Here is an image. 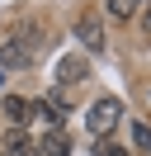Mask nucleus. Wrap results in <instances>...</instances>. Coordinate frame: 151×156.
<instances>
[{
	"label": "nucleus",
	"instance_id": "11",
	"mask_svg": "<svg viewBox=\"0 0 151 156\" xmlns=\"http://www.w3.org/2000/svg\"><path fill=\"white\" fill-rule=\"evenodd\" d=\"M99 156H128V147H118V142H109V137H99Z\"/></svg>",
	"mask_w": 151,
	"mask_h": 156
},
{
	"label": "nucleus",
	"instance_id": "10",
	"mask_svg": "<svg viewBox=\"0 0 151 156\" xmlns=\"http://www.w3.org/2000/svg\"><path fill=\"white\" fill-rule=\"evenodd\" d=\"M132 147H137V151H151V123H142V118H132Z\"/></svg>",
	"mask_w": 151,
	"mask_h": 156
},
{
	"label": "nucleus",
	"instance_id": "3",
	"mask_svg": "<svg viewBox=\"0 0 151 156\" xmlns=\"http://www.w3.org/2000/svg\"><path fill=\"white\" fill-rule=\"evenodd\" d=\"M76 43L85 52H104V19L99 14H80L76 19Z\"/></svg>",
	"mask_w": 151,
	"mask_h": 156
},
{
	"label": "nucleus",
	"instance_id": "8",
	"mask_svg": "<svg viewBox=\"0 0 151 156\" xmlns=\"http://www.w3.org/2000/svg\"><path fill=\"white\" fill-rule=\"evenodd\" d=\"M104 10H109L118 24H128V19H137V14H142V0H104Z\"/></svg>",
	"mask_w": 151,
	"mask_h": 156
},
{
	"label": "nucleus",
	"instance_id": "13",
	"mask_svg": "<svg viewBox=\"0 0 151 156\" xmlns=\"http://www.w3.org/2000/svg\"><path fill=\"white\" fill-rule=\"evenodd\" d=\"M146 99H151V90H146Z\"/></svg>",
	"mask_w": 151,
	"mask_h": 156
},
{
	"label": "nucleus",
	"instance_id": "14",
	"mask_svg": "<svg viewBox=\"0 0 151 156\" xmlns=\"http://www.w3.org/2000/svg\"><path fill=\"white\" fill-rule=\"evenodd\" d=\"M5 156H9V151H5Z\"/></svg>",
	"mask_w": 151,
	"mask_h": 156
},
{
	"label": "nucleus",
	"instance_id": "2",
	"mask_svg": "<svg viewBox=\"0 0 151 156\" xmlns=\"http://www.w3.org/2000/svg\"><path fill=\"white\" fill-rule=\"evenodd\" d=\"M0 66H5V71H28V66H33V43H28V38L0 43Z\"/></svg>",
	"mask_w": 151,
	"mask_h": 156
},
{
	"label": "nucleus",
	"instance_id": "12",
	"mask_svg": "<svg viewBox=\"0 0 151 156\" xmlns=\"http://www.w3.org/2000/svg\"><path fill=\"white\" fill-rule=\"evenodd\" d=\"M137 19H142V33H146V38H151V10H142Z\"/></svg>",
	"mask_w": 151,
	"mask_h": 156
},
{
	"label": "nucleus",
	"instance_id": "6",
	"mask_svg": "<svg viewBox=\"0 0 151 156\" xmlns=\"http://www.w3.org/2000/svg\"><path fill=\"white\" fill-rule=\"evenodd\" d=\"M28 123H43V128H61V123H66V114H61V109L52 104V99H33V118H28Z\"/></svg>",
	"mask_w": 151,
	"mask_h": 156
},
{
	"label": "nucleus",
	"instance_id": "1",
	"mask_svg": "<svg viewBox=\"0 0 151 156\" xmlns=\"http://www.w3.org/2000/svg\"><path fill=\"white\" fill-rule=\"evenodd\" d=\"M118 123H123V99H118V95H104V99H94V104L85 109V128H90V137H109Z\"/></svg>",
	"mask_w": 151,
	"mask_h": 156
},
{
	"label": "nucleus",
	"instance_id": "9",
	"mask_svg": "<svg viewBox=\"0 0 151 156\" xmlns=\"http://www.w3.org/2000/svg\"><path fill=\"white\" fill-rule=\"evenodd\" d=\"M85 71H90V62H85V57H61V66H57V76H61V80H80L85 76Z\"/></svg>",
	"mask_w": 151,
	"mask_h": 156
},
{
	"label": "nucleus",
	"instance_id": "7",
	"mask_svg": "<svg viewBox=\"0 0 151 156\" xmlns=\"http://www.w3.org/2000/svg\"><path fill=\"white\" fill-rule=\"evenodd\" d=\"M0 109H5V118H9L14 128H24L28 118H33V104H28V99H19V95H9V99H5Z\"/></svg>",
	"mask_w": 151,
	"mask_h": 156
},
{
	"label": "nucleus",
	"instance_id": "5",
	"mask_svg": "<svg viewBox=\"0 0 151 156\" xmlns=\"http://www.w3.org/2000/svg\"><path fill=\"white\" fill-rule=\"evenodd\" d=\"M5 151H9V156H43L38 142L24 133V128H9V133H5Z\"/></svg>",
	"mask_w": 151,
	"mask_h": 156
},
{
	"label": "nucleus",
	"instance_id": "4",
	"mask_svg": "<svg viewBox=\"0 0 151 156\" xmlns=\"http://www.w3.org/2000/svg\"><path fill=\"white\" fill-rule=\"evenodd\" d=\"M38 151L43 156H71V133L66 128H47L43 142H38Z\"/></svg>",
	"mask_w": 151,
	"mask_h": 156
}]
</instances>
